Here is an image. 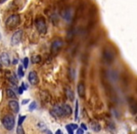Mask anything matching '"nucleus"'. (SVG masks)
Listing matches in <instances>:
<instances>
[{
    "instance_id": "f257e3e1",
    "label": "nucleus",
    "mask_w": 137,
    "mask_h": 134,
    "mask_svg": "<svg viewBox=\"0 0 137 134\" xmlns=\"http://www.w3.org/2000/svg\"><path fill=\"white\" fill-rule=\"evenodd\" d=\"M115 52L112 48L106 47L103 49V60L107 64H111L115 61Z\"/></svg>"
},
{
    "instance_id": "f03ea898",
    "label": "nucleus",
    "mask_w": 137,
    "mask_h": 134,
    "mask_svg": "<svg viewBox=\"0 0 137 134\" xmlns=\"http://www.w3.org/2000/svg\"><path fill=\"white\" fill-rule=\"evenodd\" d=\"M3 126L6 129L8 130H11L13 129L14 128V125H15V119H14V116L11 115H7L3 117Z\"/></svg>"
},
{
    "instance_id": "7ed1b4c3",
    "label": "nucleus",
    "mask_w": 137,
    "mask_h": 134,
    "mask_svg": "<svg viewBox=\"0 0 137 134\" xmlns=\"http://www.w3.org/2000/svg\"><path fill=\"white\" fill-rule=\"evenodd\" d=\"M20 23V16L18 14H13L10 16L6 21V26L10 29L15 28Z\"/></svg>"
},
{
    "instance_id": "20e7f679",
    "label": "nucleus",
    "mask_w": 137,
    "mask_h": 134,
    "mask_svg": "<svg viewBox=\"0 0 137 134\" xmlns=\"http://www.w3.org/2000/svg\"><path fill=\"white\" fill-rule=\"evenodd\" d=\"M36 29L40 34H45L47 32V25L46 22L44 20V18L40 17L38 19H36Z\"/></svg>"
},
{
    "instance_id": "39448f33",
    "label": "nucleus",
    "mask_w": 137,
    "mask_h": 134,
    "mask_svg": "<svg viewBox=\"0 0 137 134\" xmlns=\"http://www.w3.org/2000/svg\"><path fill=\"white\" fill-rule=\"evenodd\" d=\"M22 37V30H18L13 34L12 37H11V45L12 46H17L20 44Z\"/></svg>"
},
{
    "instance_id": "423d86ee",
    "label": "nucleus",
    "mask_w": 137,
    "mask_h": 134,
    "mask_svg": "<svg viewBox=\"0 0 137 134\" xmlns=\"http://www.w3.org/2000/svg\"><path fill=\"white\" fill-rule=\"evenodd\" d=\"M51 114L55 117H63V116H65L63 109V105H59V104H57V105H55L53 107V110L51 112Z\"/></svg>"
},
{
    "instance_id": "0eeeda50",
    "label": "nucleus",
    "mask_w": 137,
    "mask_h": 134,
    "mask_svg": "<svg viewBox=\"0 0 137 134\" xmlns=\"http://www.w3.org/2000/svg\"><path fill=\"white\" fill-rule=\"evenodd\" d=\"M63 42L61 40V39H56L54 40L51 44V51L53 53H57L59 52V50L63 48Z\"/></svg>"
},
{
    "instance_id": "6e6552de",
    "label": "nucleus",
    "mask_w": 137,
    "mask_h": 134,
    "mask_svg": "<svg viewBox=\"0 0 137 134\" xmlns=\"http://www.w3.org/2000/svg\"><path fill=\"white\" fill-rule=\"evenodd\" d=\"M28 80H29V83L33 85V86H36L37 83H38V77H37V74L36 72L35 71H31L28 75Z\"/></svg>"
},
{
    "instance_id": "1a4fd4ad",
    "label": "nucleus",
    "mask_w": 137,
    "mask_h": 134,
    "mask_svg": "<svg viewBox=\"0 0 137 134\" xmlns=\"http://www.w3.org/2000/svg\"><path fill=\"white\" fill-rule=\"evenodd\" d=\"M9 106H10V108L11 109V111L13 112V113H15V114L19 113V111H20V104H19V102L17 100H10L9 101Z\"/></svg>"
},
{
    "instance_id": "9d476101",
    "label": "nucleus",
    "mask_w": 137,
    "mask_h": 134,
    "mask_svg": "<svg viewBox=\"0 0 137 134\" xmlns=\"http://www.w3.org/2000/svg\"><path fill=\"white\" fill-rule=\"evenodd\" d=\"M129 106H130V111L132 114L136 115L137 114V100L132 98L129 100Z\"/></svg>"
},
{
    "instance_id": "9b49d317",
    "label": "nucleus",
    "mask_w": 137,
    "mask_h": 134,
    "mask_svg": "<svg viewBox=\"0 0 137 134\" xmlns=\"http://www.w3.org/2000/svg\"><path fill=\"white\" fill-rule=\"evenodd\" d=\"M0 62L6 65V66H9L10 63V55L7 53V52H3L1 54V57H0Z\"/></svg>"
},
{
    "instance_id": "f8f14e48",
    "label": "nucleus",
    "mask_w": 137,
    "mask_h": 134,
    "mask_svg": "<svg viewBox=\"0 0 137 134\" xmlns=\"http://www.w3.org/2000/svg\"><path fill=\"white\" fill-rule=\"evenodd\" d=\"M77 93H78V96H79L80 98H84V97H85L86 88H85L84 83L80 82V83L77 85Z\"/></svg>"
},
{
    "instance_id": "ddd939ff",
    "label": "nucleus",
    "mask_w": 137,
    "mask_h": 134,
    "mask_svg": "<svg viewBox=\"0 0 137 134\" xmlns=\"http://www.w3.org/2000/svg\"><path fill=\"white\" fill-rule=\"evenodd\" d=\"M62 16H63V18L65 21L70 22V20H71V18H72V10H71L70 9L64 10L62 12Z\"/></svg>"
},
{
    "instance_id": "4468645a",
    "label": "nucleus",
    "mask_w": 137,
    "mask_h": 134,
    "mask_svg": "<svg viewBox=\"0 0 137 134\" xmlns=\"http://www.w3.org/2000/svg\"><path fill=\"white\" fill-rule=\"evenodd\" d=\"M63 112H64V115H65V116H69V115H72V112L73 111H72V108H71L70 105L64 103L63 105Z\"/></svg>"
},
{
    "instance_id": "2eb2a0df",
    "label": "nucleus",
    "mask_w": 137,
    "mask_h": 134,
    "mask_svg": "<svg viewBox=\"0 0 137 134\" xmlns=\"http://www.w3.org/2000/svg\"><path fill=\"white\" fill-rule=\"evenodd\" d=\"M91 129H92L93 131L98 132V131H100V129H101V125L98 122H96V121H91Z\"/></svg>"
},
{
    "instance_id": "dca6fc26",
    "label": "nucleus",
    "mask_w": 137,
    "mask_h": 134,
    "mask_svg": "<svg viewBox=\"0 0 137 134\" xmlns=\"http://www.w3.org/2000/svg\"><path fill=\"white\" fill-rule=\"evenodd\" d=\"M65 95H66V97L69 99L70 100H74V92L72 91V89H69V88H67V89H65Z\"/></svg>"
},
{
    "instance_id": "f3484780",
    "label": "nucleus",
    "mask_w": 137,
    "mask_h": 134,
    "mask_svg": "<svg viewBox=\"0 0 137 134\" xmlns=\"http://www.w3.org/2000/svg\"><path fill=\"white\" fill-rule=\"evenodd\" d=\"M7 95H8V97L10 98V99H16V98H17L16 93H15L14 90L12 89H10V88L7 89Z\"/></svg>"
},
{
    "instance_id": "a211bd4d",
    "label": "nucleus",
    "mask_w": 137,
    "mask_h": 134,
    "mask_svg": "<svg viewBox=\"0 0 137 134\" xmlns=\"http://www.w3.org/2000/svg\"><path fill=\"white\" fill-rule=\"evenodd\" d=\"M76 129H77V126L76 124H69V125L66 126V129H67V131L70 134L74 133V130Z\"/></svg>"
},
{
    "instance_id": "6ab92c4d",
    "label": "nucleus",
    "mask_w": 137,
    "mask_h": 134,
    "mask_svg": "<svg viewBox=\"0 0 137 134\" xmlns=\"http://www.w3.org/2000/svg\"><path fill=\"white\" fill-rule=\"evenodd\" d=\"M9 79H10V83L12 85H14V86H16L17 85V83H18V79L17 77H15V76H13V75H10L9 76Z\"/></svg>"
},
{
    "instance_id": "aec40b11",
    "label": "nucleus",
    "mask_w": 137,
    "mask_h": 134,
    "mask_svg": "<svg viewBox=\"0 0 137 134\" xmlns=\"http://www.w3.org/2000/svg\"><path fill=\"white\" fill-rule=\"evenodd\" d=\"M69 77L71 78V80H75V77H76V70H75L73 67H71L69 69Z\"/></svg>"
},
{
    "instance_id": "412c9836",
    "label": "nucleus",
    "mask_w": 137,
    "mask_h": 134,
    "mask_svg": "<svg viewBox=\"0 0 137 134\" xmlns=\"http://www.w3.org/2000/svg\"><path fill=\"white\" fill-rule=\"evenodd\" d=\"M41 61V57L39 55H35L32 57V62L33 63H38Z\"/></svg>"
},
{
    "instance_id": "4be33fe9",
    "label": "nucleus",
    "mask_w": 137,
    "mask_h": 134,
    "mask_svg": "<svg viewBox=\"0 0 137 134\" xmlns=\"http://www.w3.org/2000/svg\"><path fill=\"white\" fill-rule=\"evenodd\" d=\"M18 75H19L20 77H22L24 76V73H23V70H22V66L21 65H20V66L18 67Z\"/></svg>"
},
{
    "instance_id": "5701e85b",
    "label": "nucleus",
    "mask_w": 137,
    "mask_h": 134,
    "mask_svg": "<svg viewBox=\"0 0 137 134\" xmlns=\"http://www.w3.org/2000/svg\"><path fill=\"white\" fill-rule=\"evenodd\" d=\"M36 108V101H32L31 104L29 105V110L30 111H34Z\"/></svg>"
},
{
    "instance_id": "b1692460",
    "label": "nucleus",
    "mask_w": 137,
    "mask_h": 134,
    "mask_svg": "<svg viewBox=\"0 0 137 134\" xmlns=\"http://www.w3.org/2000/svg\"><path fill=\"white\" fill-rule=\"evenodd\" d=\"M17 133L18 134H24V130H23V128L21 127V125H18V128H17Z\"/></svg>"
},
{
    "instance_id": "393cba45",
    "label": "nucleus",
    "mask_w": 137,
    "mask_h": 134,
    "mask_svg": "<svg viewBox=\"0 0 137 134\" xmlns=\"http://www.w3.org/2000/svg\"><path fill=\"white\" fill-rule=\"evenodd\" d=\"M22 62H23V67H24L25 69H26V68H28V62H29V59H28L27 57H25V58L23 59Z\"/></svg>"
},
{
    "instance_id": "a878e982",
    "label": "nucleus",
    "mask_w": 137,
    "mask_h": 134,
    "mask_svg": "<svg viewBox=\"0 0 137 134\" xmlns=\"http://www.w3.org/2000/svg\"><path fill=\"white\" fill-rule=\"evenodd\" d=\"M37 127H38V128H39L41 130H44L45 129H47V126H46V125H45V124H44L43 122H39V123H38V124H37Z\"/></svg>"
},
{
    "instance_id": "bb28decb",
    "label": "nucleus",
    "mask_w": 137,
    "mask_h": 134,
    "mask_svg": "<svg viewBox=\"0 0 137 134\" xmlns=\"http://www.w3.org/2000/svg\"><path fill=\"white\" fill-rule=\"evenodd\" d=\"M26 118V115H21V116H20L19 117V122H18V125H21L22 124V122L24 121V119Z\"/></svg>"
},
{
    "instance_id": "cd10ccee",
    "label": "nucleus",
    "mask_w": 137,
    "mask_h": 134,
    "mask_svg": "<svg viewBox=\"0 0 137 134\" xmlns=\"http://www.w3.org/2000/svg\"><path fill=\"white\" fill-rule=\"evenodd\" d=\"M77 114H78V103L77 101L76 102V113H75V118H77Z\"/></svg>"
},
{
    "instance_id": "c85d7f7f",
    "label": "nucleus",
    "mask_w": 137,
    "mask_h": 134,
    "mask_svg": "<svg viewBox=\"0 0 137 134\" xmlns=\"http://www.w3.org/2000/svg\"><path fill=\"white\" fill-rule=\"evenodd\" d=\"M18 92H19V94H22V92H23V89L20 87V88H18Z\"/></svg>"
},
{
    "instance_id": "c756f323",
    "label": "nucleus",
    "mask_w": 137,
    "mask_h": 134,
    "mask_svg": "<svg viewBox=\"0 0 137 134\" xmlns=\"http://www.w3.org/2000/svg\"><path fill=\"white\" fill-rule=\"evenodd\" d=\"M12 63H13V64H17V63H18V59L14 58V59H13V62H12Z\"/></svg>"
},
{
    "instance_id": "7c9ffc66",
    "label": "nucleus",
    "mask_w": 137,
    "mask_h": 134,
    "mask_svg": "<svg viewBox=\"0 0 137 134\" xmlns=\"http://www.w3.org/2000/svg\"><path fill=\"white\" fill-rule=\"evenodd\" d=\"M21 88L23 89V90H25V89H27V86H26L24 83H22V84H21Z\"/></svg>"
},
{
    "instance_id": "2f4dec72",
    "label": "nucleus",
    "mask_w": 137,
    "mask_h": 134,
    "mask_svg": "<svg viewBox=\"0 0 137 134\" xmlns=\"http://www.w3.org/2000/svg\"><path fill=\"white\" fill-rule=\"evenodd\" d=\"M28 102H29V100H22V101H21L22 104H26V103H28Z\"/></svg>"
},
{
    "instance_id": "473e14b6",
    "label": "nucleus",
    "mask_w": 137,
    "mask_h": 134,
    "mask_svg": "<svg viewBox=\"0 0 137 134\" xmlns=\"http://www.w3.org/2000/svg\"><path fill=\"white\" fill-rule=\"evenodd\" d=\"M81 127H82L83 129H87V127L85 126V124H81Z\"/></svg>"
},
{
    "instance_id": "72a5a7b5",
    "label": "nucleus",
    "mask_w": 137,
    "mask_h": 134,
    "mask_svg": "<svg viewBox=\"0 0 137 134\" xmlns=\"http://www.w3.org/2000/svg\"><path fill=\"white\" fill-rule=\"evenodd\" d=\"M82 132H83L82 129H77V133H82Z\"/></svg>"
},
{
    "instance_id": "f704fd0d",
    "label": "nucleus",
    "mask_w": 137,
    "mask_h": 134,
    "mask_svg": "<svg viewBox=\"0 0 137 134\" xmlns=\"http://www.w3.org/2000/svg\"><path fill=\"white\" fill-rule=\"evenodd\" d=\"M56 133H57V134H59V133H61V134H62V131H61V130L59 129V130H57V131H56Z\"/></svg>"
},
{
    "instance_id": "c9c22d12",
    "label": "nucleus",
    "mask_w": 137,
    "mask_h": 134,
    "mask_svg": "<svg viewBox=\"0 0 137 134\" xmlns=\"http://www.w3.org/2000/svg\"><path fill=\"white\" fill-rule=\"evenodd\" d=\"M136 122H137V116H136Z\"/></svg>"
},
{
    "instance_id": "e433bc0d",
    "label": "nucleus",
    "mask_w": 137,
    "mask_h": 134,
    "mask_svg": "<svg viewBox=\"0 0 137 134\" xmlns=\"http://www.w3.org/2000/svg\"><path fill=\"white\" fill-rule=\"evenodd\" d=\"M0 66H1V64H0Z\"/></svg>"
},
{
    "instance_id": "4c0bfd02",
    "label": "nucleus",
    "mask_w": 137,
    "mask_h": 134,
    "mask_svg": "<svg viewBox=\"0 0 137 134\" xmlns=\"http://www.w3.org/2000/svg\"><path fill=\"white\" fill-rule=\"evenodd\" d=\"M136 132H137V130H136Z\"/></svg>"
}]
</instances>
